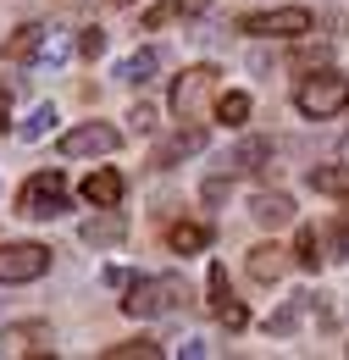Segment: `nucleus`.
I'll list each match as a JSON object with an SVG mask.
<instances>
[{
    "label": "nucleus",
    "mask_w": 349,
    "mask_h": 360,
    "mask_svg": "<svg viewBox=\"0 0 349 360\" xmlns=\"http://www.w3.org/2000/svg\"><path fill=\"white\" fill-rule=\"evenodd\" d=\"M39 39H44V22H23V28L6 39V61H34Z\"/></svg>",
    "instance_id": "nucleus-20"
},
{
    "label": "nucleus",
    "mask_w": 349,
    "mask_h": 360,
    "mask_svg": "<svg viewBox=\"0 0 349 360\" xmlns=\"http://www.w3.org/2000/svg\"><path fill=\"white\" fill-rule=\"evenodd\" d=\"M327 61H333V50H327V45H305L300 56H294V78H305V72L327 67Z\"/></svg>",
    "instance_id": "nucleus-26"
},
{
    "label": "nucleus",
    "mask_w": 349,
    "mask_h": 360,
    "mask_svg": "<svg viewBox=\"0 0 349 360\" xmlns=\"http://www.w3.org/2000/svg\"><path fill=\"white\" fill-rule=\"evenodd\" d=\"M111 6H139V0H111Z\"/></svg>",
    "instance_id": "nucleus-30"
},
{
    "label": "nucleus",
    "mask_w": 349,
    "mask_h": 360,
    "mask_svg": "<svg viewBox=\"0 0 349 360\" xmlns=\"http://www.w3.org/2000/svg\"><path fill=\"white\" fill-rule=\"evenodd\" d=\"M56 122H61V117H56V105H34V111H28L23 122H17V139L39 144V139H50V134H56Z\"/></svg>",
    "instance_id": "nucleus-19"
},
{
    "label": "nucleus",
    "mask_w": 349,
    "mask_h": 360,
    "mask_svg": "<svg viewBox=\"0 0 349 360\" xmlns=\"http://www.w3.org/2000/svg\"><path fill=\"white\" fill-rule=\"evenodd\" d=\"M205 277H211V311H217V321L227 327V333H244V327H250V311L233 300V288H227V271L211 261V271H205Z\"/></svg>",
    "instance_id": "nucleus-9"
},
{
    "label": "nucleus",
    "mask_w": 349,
    "mask_h": 360,
    "mask_svg": "<svg viewBox=\"0 0 349 360\" xmlns=\"http://www.w3.org/2000/svg\"><path fill=\"white\" fill-rule=\"evenodd\" d=\"M156 72H161V50L156 45H144V50H133L128 61H117V78L122 84H150Z\"/></svg>",
    "instance_id": "nucleus-16"
},
{
    "label": "nucleus",
    "mask_w": 349,
    "mask_h": 360,
    "mask_svg": "<svg viewBox=\"0 0 349 360\" xmlns=\"http://www.w3.org/2000/svg\"><path fill=\"white\" fill-rule=\"evenodd\" d=\"M217 0H161V6H150L144 11V28L156 34V28H167V22H177V17H200V11H211Z\"/></svg>",
    "instance_id": "nucleus-15"
},
{
    "label": "nucleus",
    "mask_w": 349,
    "mask_h": 360,
    "mask_svg": "<svg viewBox=\"0 0 349 360\" xmlns=\"http://www.w3.org/2000/svg\"><path fill=\"white\" fill-rule=\"evenodd\" d=\"M84 200L89 205H117V200H122V178H117V172H89Z\"/></svg>",
    "instance_id": "nucleus-18"
},
{
    "label": "nucleus",
    "mask_w": 349,
    "mask_h": 360,
    "mask_svg": "<svg viewBox=\"0 0 349 360\" xmlns=\"http://www.w3.org/2000/svg\"><path fill=\"white\" fill-rule=\"evenodd\" d=\"M56 150H61L67 161H84V155H111V150H117V128H111V122H78V128H67V134L56 139Z\"/></svg>",
    "instance_id": "nucleus-6"
},
{
    "label": "nucleus",
    "mask_w": 349,
    "mask_h": 360,
    "mask_svg": "<svg viewBox=\"0 0 349 360\" xmlns=\"http://www.w3.org/2000/svg\"><path fill=\"white\" fill-rule=\"evenodd\" d=\"M239 28L255 39H300V34H310V11L305 6H272V11H250Z\"/></svg>",
    "instance_id": "nucleus-4"
},
{
    "label": "nucleus",
    "mask_w": 349,
    "mask_h": 360,
    "mask_svg": "<svg viewBox=\"0 0 349 360\" xmlns=\"http://www.w3.org/2000/svg\"><path fill=\"white\" fill-rule=\"evenodd\" d=\"M106 360H161V344L156 338H128V344H111Z\"/></svg>",
    "instance_id": "nucleus-25"
},
{
    "label": "nucleus",
    "mask_w": 349,
    "mask_h": 360,
    "mask_svg": "<svg viewBox=\"0 0 349 360\" xmlns=\"http://www.w3.org/2000/svg\"><path fill=\"white\" fill-rule=\"evenodd\" d=\"M244 266L255 283H283V271H288V250L283 244H255L250 255H244Z\"/></svg>",
    "instance_id": "nucleus-12"
},
{
    "label": "nucleus",
    "mask_w": 349,
    "mask_h": 360,
    "mask_svg": "<svg viewBox=\"0 0 349 360\" xmlns=\"http://www.w3.org/2000/svg\"><path fill=\"white\" fill-rule=\"evenodd\" d=\"M189 305V283L183 277H139V283H128V300H122V311L128 316H172Z\"/></svg>",
    "instance_id": "nucleus-2"
},
{
    "label": "nucleus",
    "mask_w": 349,
    "mask_h": 360,
    "mask_svg": "<svg viewBox=\"0 0 349 360\" xmlns=\"http://www.w3.org/2000/svg\"><path fill=\"white\" fill-rule=\"evenodd\" d=\"M0 355H50V327L44 321H17L0 333Z\"/></svg>",
    "instance_id": "nucleus-10"
},
{
    "label": "nucleus",
    "mask_w": 349,
    "mask_h": 360,
    "mask_svg": "<svg viewBox=\"0 0 349 360\" xmlns=\"http://www.w3.org/2000/svg\"><path fill=\"white\" fill-rule=\"evenodd\" d=\"M310 188H322L333 200H349V167H310Z\"/></svg>",
    "instance_id": "nucleus-22"
},
{
    "label": "nucleus",
    "mask_w": 349,
    "mask_h": 360,
    "mask_svg": "<svg viewBox=\"0 0 349 360\" xmlns=\"http://www.w3.org/2000/svg\"><path fill=\"white\" fill-rule=\"evenodd\" d=\"M288 261H300L305 271H322L327 255H322V233H316V227H300V233H294V255H288Z\"/></svg>",
    "instance_id": "nucleus-21"
},
{
    "label": "nucleus",
    "mask_w": 349,
    "mask_h": 360,
    "mask_svg": "<svg viewBox=\"0 0 349 360\" xmlns=\"http://www.w3.org/2000/svg\"><path fill=\"white\" fill-rule=\"evenodd\" d=\"M217 122H227V128H244L250 122V94L244 89H227L217 100Z\"/></svg>",
    "instance_id": "nucleus-23"
},
{
    "label": "nucleus",
    "mask_w": 349,
    "mask_h": 360,
    "mask_svg": "<svg viewBox=\"0 0 349 360\" xmlns=\"http://www.w3.org/2000/svg\"><path fill=\"white\" fill-rule=\"evenodd\" d=\"M50 271V250L44 244H0V283H28Z\"/></svg>",
    "instance_id": "nucleus-7"
},
{
    "label": "nucleus",
    "mask_w": 349,
    "mask_h": 360,
    "mask_svg": "<svg viewBox=\"0 0 349 360\" xmlns=\"http://www.w3.org/2000/svg\"><path fill=\"white\" fill-rule=\"evenodd\" d=\"M250 222L288 227V222H294V200H288V194H250Z\"/></svg>",
    "instance_id": "nucleus-13"
},
{
    "label": "nucleus",
    "mask_w": 349,
    "mask_h": 360,
    "mask_svg": "<svg viewBox=\"0 0 349 360\" xmlns=\"http://www.w3.org/2000/svg\"><path fill=\"white\" fill-rule=\"evenodd\" d=\"M61 211H67V172L44 167V172H34V178L17 188V217L50 222V217H61Z\"/></svg>",
    "instance_id": "nucleus-3"
},
{
    "label": "nucleus",
    "mask_w": 349,
    "mask_h": 360,
    "mask_svg": "<svg viewBox=\"0 0 349 360\" xmlns=\"http://www.w3.org/2000/svg\"><path fill=\"white\" fill-rule=\"evenodd\" d=\"M294 105H300V117H310V122L338 117V111L349 105V78L338 72V67H316L305 84L294 89Z\"/></svg>",
    "instance_id": "nucleus-1"
},
{
    "label": "nucleus",
    "mask_w": 349,
    "mask_h": 360,
    "mask_svg": "<svg viewBox=\"0 0 349 360\" xmlns=\"http://www.w3.org/2000/svg\"><path fill=\"white\" fill-rule=\"evenodd\" d=\"M11 128V89H0V134Z\"/></svg>",
    "instance_id": "nucleus-29"
},
{
    "label": "nucleus",
    "mask_w": 349,
    "mask_h": 360,
    "mask_svg": "<svg viewBox=\"0 0 349 360\" xmlns=\"http://www.w3.org/2000/svg\"><path fill=\"white\" fill-rule=\"evenodd\" d=\"M217 89V67L205 61V67H189V72H177L172 78V94H167V105H172L177 122H189V117H200V105H205V94Z\"/></svg>",
    "instance_id": "nucleus-5"
},
{
    "label": "nucleus",
    "mask_w": 349,
    "mask_h": 360,
    "mask_svg": "<svg viewBox=\"0 0 349 360\" xmlns=\"http://www.w3.org/2000/svg\"><path fill=\"white\" fill-rule=\"evenodd\" d=\"M305 300H310V294H294L283 311H272V316H266V333H277V338H283V333H294V327H300V316H305Z\"/></svg>",
    "instance_id": "nucleus-24"
},
{
    "label": "nucleus",
    "mask_w": 349,
    "mask_h": 360,
    "mask_svg": "<svg viewBox=\"0 0 349 360\" xmlns=\"http://www.w3.org/2000/svg\"><path fill=\"white\" fill-rule=\"evenodd\" d=\"M78 56H84V61H100V56H106V28H78Z\"/></svg>",
    "instance_id": "nucleus-27"
},
{
    "label": "nucleus",
    "mask_w": 349,
    "mask_h": 360,
    "mask_svg": "<svg viewBox=\"0 0 349 360\" xmlns=\"http://www.w3.org/2000/svg\"><path fill=\"white\" fill-rule=\"evenodd\" d=\"M156 122H161L156 105H133V111H128V128H133V134H156Z\"/></svg>",
    "instance_id": "nucleus-28"
},
{
    "label": "nucleus",
    "mask_w": 349,
    "mask_h": 360,
    "mask_svg": "<svg viewBox=\"0 0 349 360\" xmlns=\"http://www.w3.org/2000/svg\"><path fill=\"white\" fill-rule=\"evenodd\" d=\"M211 238H217L211 222H172L167 227V244H172L177 255H200V250H211Z\"/></svg>",
    "instance_id": "nucleus-14"
},
{
    "label": "nucleus",
    "mask_w": 349,
    "mask_h": 360,
    "mask_svg": "<svg viewBox=\"0 0 349 360\" xmlns=\"http://www.w3.org/2000/svg\"><path fill=\"white\" fill-rule=\"evenodd\" d=\"M122 233H128V222L117 217V205H106L100 217H89V222L78 227V238H84L89 250H106V244H122Z\"/></svg>",
    "instance_id": "nucleus-11"
},
{
    "label": "nucleus",
    "mask_w": 349,
    "mask_h": 360,
    "mask_svg": "<svg viewBox=\"0 0 349 360\" xmlns=\"http://www.w3.org/2000/svg\"><path fill=\"white\" fill-rule=\"evenodd\" d=\"M205 144H211V139H205V128H200V122H189V128H177L172 139H161V144H156V155H150V167H156V172H167V167H177V161H189V155H200Z\"/></svg>",
    "instance_id": "nucleus-8"
},
{
    "label": "nucleus",
    "mask_w": 349,
    "mask_h": 360,
    "mask_svg": "<svg viewBox=\"0 0 349 360\" xmlns=\"http://www.w3.org/2000/svg\"><path fill=\"white\" fill-rule=\"evenodd\" d=\"M67 56H72V34H67V28H44V39H39V50H34V61H39V67H61ZM34 61H28V67H34Z\"/></svg>",
    "instance_id": "nucleus-17"
}]
</instances>
